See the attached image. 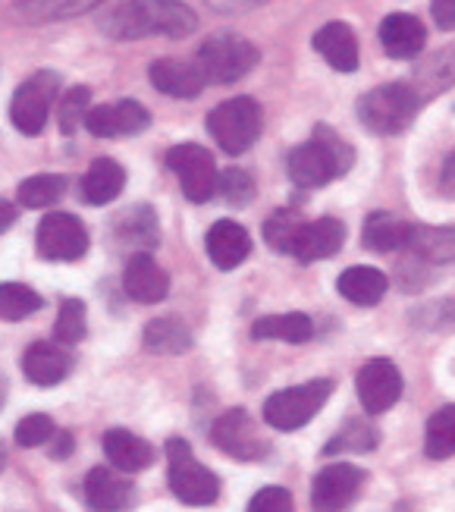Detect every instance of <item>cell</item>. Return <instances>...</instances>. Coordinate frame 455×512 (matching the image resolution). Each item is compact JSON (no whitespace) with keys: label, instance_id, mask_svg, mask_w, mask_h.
Here are the masks:
<instances>
[{"label":"cell","instance_id":"obj_1","mask_svg":"<svg viewBox=\"0 0 455 512\" xmlns=\"http://www.w3.org/2000/svg\"><path fill=\"white\" fill-rule=\"evenodd\" d=\"M198 29V16L182 0H120L101 16V32L113 41H139L151 35L186 38Z\"/></svg>","mask_w":455,"mask_h":512},{"label":"cell","instance_id":"obj_2","mask_svg":"<svg viewBox=\"0 0 455 512\" xmlns=\"http://www.w3.org/2000/svg\"><path fill=\"white\" fill-rule=\"evenodd\" d=\"M355 164V148L330 126H317L314 136L292 148L289 154V180L299 189H317L336 176L349 173Z\"/></svg>","mask_w":455,"mask_h":512},{"label":"cell","instance_id":"obj_3","mask_svg":"<svg viewBox=\"0 0 455 512\" xmlns=\"http://www.w3.org/2000/svg\"><path fill=\"white\" fill-rule=\"evenodd\" d=\"M418 107H421V95L412 85L390 82L374 88V92H368L358 101V120L371 132H380V136H396V132L412 126Z\"/></svg>","mask_w":455,"mask_h":512},{"label":"cell","instance_id":"obj_4","mask_svg":"<svg viewBox=\"0 0 455 512\" xmlns=\"http://www.w3.org/2000/svg\"><path fill=\"white\" fill-rule=\"evenodd\" d=\"M261 129H264L261 104L248 95L223 101L208 114V132L226 154H245L261 139Z\"/></svg>","mask_w":455,"mask_h":512},{"label":"cell","instance_id":"obj_5","mask_svg":"<svg viewBox=\"0 0 455 512\" xmlns=\"http://www.w3.org/2000/svg\"><path fill=\"white\" fill-rule=\"evenodd\" d=\"M333 387L336 384L330 377H317V381H308L302 387L277 390L273 396H267V403H264V421L277 431H299L324 409Z\"/></svg>","mask_w":455,"mask_h":512},{"label":"cell","instance_id":"obj_6","mask_svg":"<svg viewBox=\"0 0 455 512\" xmlns=\"http://www.w3.org/2000/svg\"><path fill=\"white\" fill-rule=\"evenodd\" d=\"M170 462V491L186 506H211L220 500V478L192 456L189 440L173 437L167 443Z\"/></svg>","mask_w":455,"mask_h":512},{"label":"cell","instance_id":"obj_7","mask_svg":"<svg viewBox=\"0 0 455 512\" xmlns=\"http://www.w3.org/2000/svg\"><path fill=\"white\" fill-rule=\"evenodd\" d=\"M258 57L261 54L252 41H245L242 35H233V32H220V35H211L201 44L195 60L201 63L208 82L230 85V82H239L242 76L252 73Z\"/></svg>","mask_w":455,"mask_h":512},{"label":"cell","instance_id":"obj_8","mask_svg":"<svg viewBox=\"0 0 455 512\" xmlns=\"http://www.w3.org/2000/svg\"><path fill=\"white\" fill-rule=\"evenodd\" d=\"M57 95H60V76L54 70H38L16 88V95L10 101V120L22 136H38L48 126Z\"/></svg>","mask_w":455,"mask_h":512},{"label":"cell","instance_id":"obj_9","mask_svg":"<svg viewBox=\"0 0 455 512\" xmlns=\"http://www.w3.org/2000/svg\"><path fill=\"white\" fill-rule=\"evenodd\" d=\"M167 167L179 176V186H182V195L189 198L195 205H204L211 202L220 189V173H217V164H214V154L201 145H173L167 151Z\"/></svg>","mask_w":455,"mask_h":512},{"label":"cell","instance_id":"obj_10","mask_svg":"<svg viewBox=\"0 0 455 512\" xmlns=\"http://www.w3.org/2000/svg\"><path fill=\"white\" fill-rule=\"evenodd\" d=\"M88 230L76 214L51 211L35 230V249L44 261H79L88 255Z\"/></svg>","mask_w":455,"mask_h":512},{"label":"cell","instance_id":"obj_11","mask_svg":"<svg viewBox=\"0 0 455 512\" xmlns=\"http://www.w3.org/2000/svg\"><path fill=\"white\" fill-rule=\"evenodd\" d=\"M364 475L358 465L349 462H333L327 469L317 472L314 484H311V509L314 512H349L361 491H364Z\"/></svg>","mask_w":455,"mask_h":512},{"label":"cell","instance_id":"obj_12","mask_svg":"<svg viewBox=\"0 0 455 512\" xmlns=\"http://www.w3.org/2000/svg\"><path fill=\"white\" fill-rule=\"evenodd\" d=\"M211 440L214 447L233 456L239 462H258L270 453V443L258 434L252 415L245 409H230L223 412L211 425Z\"/></svg>","mask_w":455,"mask_h":512},{"label":"cell","instance_id":"obj_13","mask_svg":"<svg viewBox=\"0 0 455 512\" xmlns=\"http://www.w3.org/2000/svg\"><path fill=\"white\" fill-rule=\"evenodd\" d=\"M358 403L368 415L390 412L402 396V374L390 359H371L358 371Z\"/></svg>","mask_w":455,"mask_h":512},{"label":"cell","instance_id":"obj_14","mask_svg":"<svg viewBox=\"0 0 455 512\" xmlns=\"http://www.w3.org/2000/svg\"><path fill=\"white\" fill-rule=\"evenodd\" d=\"M151 126L148 107L139 101H117V104H98L91 107V114L85 120V129L98 139H123L135 136V132H145Z\"/></svg>","mask_w":455,"mask_h":512},{"label":"cell","instance_id":"obj_15","mask_svg":"<svg viewBox=\"0 0 455 512\" xmlns=\"http://www.w3.org/2000/svg\"><path fill=\"white\" fill-rule=\"evenodd\" d=\"M148 79L161 95L182 98V101L198 98L204 92V85H211L198 60H173V57L154 60L148 70Z\"/></svg>","mask_w":455,"mask_h":512},{"label":"cell","instance_id":"obj_16","mask_svg":"<svg viewBox=\"0 0 455 512\" xmlns=\"http://www.w3.org/2000/svg\"><path fill=\"white\" fill-rule=\"evenodd\" d=\"M123 289H126V296L132 302L157 305V302H164L170 296V274L148 252H135L126 261Z\"/></svg>","mask_w":455,"mask_h":512},{"label":"cell","instance_id":"obj_17","mask_svg":"<svg viewBox=\"0 0 455 512\" xmlns=\"http://www.w3.org/2000/svg\"><path fill=\"white\" fill-rule=\"evenodd\" d=\"M73 371V352L60 343H32L22 355V374L35 387H57Z\"/></svg>","mask_w":455,"mask_h":512},{"label":"cell","instance_id":"obj_18","mask_svg":"<svg viewBox=\"0 0 455 512\" xmlns=\"http://www.w3.org/2000/svg\"><path fill=\"white\" fill-rule=\"evenodd\" d=\"M204 246H208V258L220 271H236V267L252 255V239L248 230L236 220H217V224L204 236Z\"/></svg>","mask_w":455,"mask_h":512},{"label":"cell","instance_id":"obj_19","mask_svg":"<svg viewBox=\"0 0 455 512\" xmlns=\"http://www.w3.org/2000/svg\"><path fill=\"white\" fill-rule=\"evenodd\" d=\"M104 0H16L10 19L19 26H48V22L76 19L82 13L98 10Z\"/></svg>","mask_w":455,"mask_h":512},{"label":"cell","instance_id":"obj_20","mask_svg":"<svg viewBox=\"0 0 455 512\" xmlns=\"http://www.w3.org/2000/svg\"><path fill=\"white\" fill-rule=\"evenodd\" d=\"M343 242H346L343 220H336V217L311 220V224L302 227L299 239H295L292 258H299L302 264L321 261V258H330V255H336L339 249H343Z\"/></svg>","mask_w":455,"mask_h":512},{"label":"cell","instance_id":"obj_21","mask_svg":"<svg viewBox=\"0 0 455 512\" xmlns=\"http://www.w3.org/2000/svg\"><path fill=\"white\" fill-rule=\"evenodd\" d=\"M104 456L117 472H145L154 462V447L139 434H132L126 428H110L101 440Z\"/></svg>","mask_w":455,"mask_h":512},{"label":"cell","instance_id":"obj_22","mask_svg":"<svg viewBox=\"0 0 455 512\" xmlns=\"http://www.w3.org/2000/svg\"><path fill=\"white\" fill-rule=\"evenodd\" d=\"M132 500V484L117 475V469L107 465H95L85 475V503L95 512H120Z\"/></svg>","mask_w":455,"mask_h":512},{"label":"cell","instance_id":"obj_23","mask_svg":"<svg viewBox=\"0 0 455 512\" xmlns=\"http://www.w3.org/2000/svg\"><path fill=\"white\" fill-rule=\"evenodd\" d=\"M314 51L339 73L358 70V38L346 22H327V26L317 29L314 32Z\"/></svg>","mask_w":455,"mask_h":512},{"label":"cell","instance_id":"obj_24","mask_svg":"<svg viewBox=\"0 0 455 512\" xmlns=\"http://www.w3.org/2000/svg\"><path fill=\"white\" fill-rule=\"evenodd\" d=\"M424 41H427V29L415 16L393 13L380 22V44H383V51L396 60L418 57L424 51Z\"/></svg>","mask_w":455,"mask_h":512},{"label":"cell","instance_id":"obj_25","mask_svg":"<svg viewBox=\"0 0 455 512\" xmlns=\"http://www.w3.org/2000/svg\"><path fill=\"white\" fill-rule=\"evenodd\" d=\"M126 189V170L120 161L113 158H98L82 176V202L85 205H110L113 198H120V192Z\"/></svg>","mask_w":455,"mask_h":512},{"label":"cell","instance_id":"obj_26","mask_svg":"<svg viewBox=\"0 0 455 512\" xmlns=\"http://www.w3.org/2000/svg\"><path fill=\"white\" fill-rule=\"evenodd\" d=\"M336 289L339 296H343L346 302L352 305H361V308H371V305H380L386 289H390V280H386L383 271H377V267H349V271L339 274L336 280Z\"/></svg>","mask_w":455,"mask_h":512},{"label":"cell","instance_id":"obj_27","mask_svg":"<svg viewBox=\"0 0 455 512\" xmlns=\"http://www.w3.org/2000/svg\"><path fill=\"white\" fill-rule=\"evenodd\" d=\"M408 236H412V224H405L402 217L390 211H374L368 214L361 227V242L371 252H399L408 249Z\"/></svg>","mask_w":455,"mask_h":512},{"label":"cell","instance_id":"obj_28","mask_svg":"<svg viewBox=\"0 0 455 512\" xmlns=\"http://www.w3.org/2000/svg\"><path fill=\"white\" fill-rule=\"evenodd\" d=\"M408 252L421 264H452L455 261V227H412Z\"/></svg>","mask_w":455,"mask_h":512},{"label":"cell","instance_id":"obj_29","mask_svg":"<svg viewBox=\"0 0 455 512\" xmlns=\"http://www.w3.org/2000/svg\"><path fill=\"white\" fill-rule=\"evenodd\" d=\"M255 340H283V343H308L314 337V321L302 311H289V315H267L252 324Z\"/></svg>","mask_w":455,"mask_h":512},{"label":"cell","instance_id":"obj_30","mask_svg":"<svg viewBox=\"0 0 455 512\" xmlns=\"http://www.w3.org/2000/svg\"><path fill=\"white\" fill-rule=\"evenodd\" d=\"M145 349L154 355H182L192 349V330L179 318H154L145 327Z\"/></svg>","mask_w":455,"mask_h":512},{"label":"cell","instance_id":"obj_31","mask_svg":"<svg viewBox=\"0 0 455 512\" xmlns=\"http://www.w3.org/2000/svg\"><path fill=\"white\" fill-rule=\"evenodd\" d=\"M380 443V431L371 425L368 418H349L343 428H339L330 443L324 447V456H339V453H371Z\"/></svg>","mask_w":455,"mask_h":512},{"label":"cell","instance_id":"obj_32","mask_svg":"<svg viewBox=\"0 0 455 512\" xmlns=\"http://www.w3.org/2000/svg\"><path fill=\"white\" fill-rule=\"evenodd\" d=\"M424 453L427 459L443 462L449 456H455V403L437 409L427 418L424 428Z\"/></svg>","mask_w":455,"mask_h":512},{"label":"cell","instance_id":"obj_33","mask_svg":"<svg viewBox=\"0 0 455 512\" xmlns=\"http://www.w3.org/2000/svg\"><path fill=\"white\" fill-rule=\"evenodd\" d=\"M66 192V176L60 173H38V176H29V180H22L19 189H16V198L22 208H51L57 205Z\"/></svg>","mask_w":455,"mask_h":512},{"label":"cell","instance_id":"obj_34","mask_svg":"<svg viewBox=\"0 0 455 512\" xmlns=\"http://www.w3.org/2000/svg\"><path fill=\"white\" fill-rule=\"evenodd\" d=\"M117 236L126 246H135V249H154L157 246V217H154V208L148 205H135L129 208L120 224H117Z\"/></svg>","mask_w":455,"mask_h":512},{"label":"cell","instance_id":"obj_35","mask_svg":"<svg viewBox=\"0 0 455 512\" xmlns=\"http://www.w3.org/2000/svg\"><path fill=\"white\" fill-rule=\"evenodd\" d=\"M44 299L26 283H0V321H26Z\"/></svg>","mask_w":455,"mask_h":512},{"label":"cell","instance_id":"obj_36","mask_svg":"<svg viewBox=\"0 0 455 512\" xmlns=\"http://www.w3.org/2000/svg\"><path fill=\"white\" fill-rule=\"evenodd\" d=\"M305 227V220L295 214V211H273L267 220H264V239H267V246L273 252H280V255H292L295 249V239H299Z\"/></svg>","mask_w":455,"mask_h":512},{"label":"cell","instance_id":"obj_37","mask_svg":"<svg viewBox=\"0 0 455 512\" xmlns=\"http://www.w3.org/2000/svg\"><path fill=\"white\" fill-rule=\"evenodd\" d=\"M91 114V88L88 85H73L70 92H63L60 104H57V123L63 136H76V132L85 126Z\"/></svg>","mask_w":455,"mask_h":512},{"label":"cell","instance_id":"obj_38","mask_svg":"<svg viewBox=\"0 0 455 512\" xmlns=\"http://www.w3.org/2000/svg\"><path fill=\"white\" fill-rule=\"evenodd\" d=\"M88 318H85V302L82 299H63L57 321H54V340L60 346H76L85 340Z\"/></svg>","mask_w":455,"mask_h":512},{"label":"cell","instance_id":"obj_39","mask_svg":"<svg viewBox=\"0 0 455 512\" xmlns=\"http://www.w3.org/2000/svg\"><path fill=\"white\" fill-rule=\"evenodd\" d=\"M54 434H57L54 421H51V415H44V412H32L16 425V443L22 450L48 447V443L54 440Z\"/></svg>","mask_w":455,"mask_h":512},{"label":"cell","instance_id":"obj_40","mask_svg":"<svg viewBox=\"0 0 455 512\" xmlns=\"http://www.w3.org/2000/svg\"><path fill=\"white\" fill-rule=\"evenodd\" d=\"M217 195H223V202L230 208H245V205H252V198H255V180L245 170L230 167L226 173H220Z\"/></svg>","mask_w":455,"mask_h":512},{"label":"cell","instance_id":"obj_41","mask_svg":"<svg viewBox=\"0 0 455 512\" xmlns=\"http://www.w3.org/2000/svg\"><path fill=\"white\" fill-rule=\"evenodd\" d=\"M245 512H295V503L286 487H261Z\"/></svg>","mask_w":455,"mask_h":512},{"label":"cell","instance_id":"obj_42","mask_svg":"<svg viewBox=\"0 0 455 512\" xmlns=\"http://www.w3.org/2000/svg\"><path fill=\"white\" fill-rule=\"evenodd\" d=\"M430 13H434L437 26L443 32H452L455 29V0H434V4H430Z\"/></svg>","mask_w":455,"mask_h":512},{"label":"cell","instance_id":"obj_43","mask_svg":"<svg viewBox=\"0 0 455 512\" xmlns=\"http://www.w3.org/2000/svg\"><path fill=\"white\" fill-rule=\"evenodd\" d=\"M211 10L217 13H245V10H252V7H261L264 0H204Z\"/></svg>","mask_w":455,"mask_h":512},{"label":"cell","instance_id":"obj_44","mask_svg":"<svg viewBox=\"0 0 455 512\" xmlns=\"http://www.w3.org/2000/svg\"><path fill=\"white\" fill-rule=\"evenodd\" d=\"M73 450H76V443H73V434L70 431H57L54 434V443L48 447L51 459H66V456H73Z\"/></svg>","mask_w":455,"mask_h":512},{"label":"cell","instance_id":"obj_45","mask_svg":"<svg viewBox=\"0 0 455 512\" xmlns=\"http://www.w3.org/2000/svg\"><path fill=\"white\" fill-rule=\"evenodd\" d=\"M440 189L443 195H455V151L446 158L443 164V173H440Z\"/></svg>","mask_w":455,"mask_h":512},{"label":"cell","instance_id":"obj_46","mask_svg":"<svg viewBox=\"0 0 455 512\" xmlns=\"http://www.w3.org/2000/svg\"><path fill=\"white\" fill-rule=\"evenodd\" d=\"M19 220V211L13 202H7V198H0V236H4L13 224Z\"/></svg>","mask_w":455,"mask_h":512},{"label":"cell","instance_id":"obj_47","mask_svg":"<svg viewBox=\"0 0 455 512\" xmlns=\"http://www.w3.org/2000/svg\"><path fill=\"white\" fill-rule=\"evenodd\" d=\"M7 403V384H4V377H0V409H4Z\"/></svg>","mask_w":455,"mask_h":512},{"label":"cell","instance_id":"obj_48","mask_svg":"<svg viewBox=\"0 0 455 512\" xmlns=\"http://www.w3.org/2000/svg\"><path fill=\"white\" fill-rule=\"evenodd\" d=\"M4 459H7V450H4V443H0V469H4Z\"/></svg>","mask_w":455,"mask_h":512}]
</instances>
